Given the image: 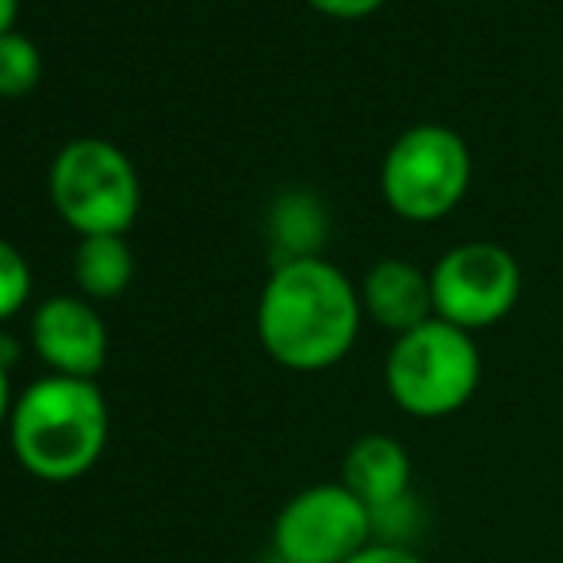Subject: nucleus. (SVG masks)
Here are the masks:
<instances>
[{
	"label": "nucleus",
	"mask_w": 563,
	"mask_h": 563,
	"mask_svg": "<svg viewBox=\"0 0 563 563\" xmlns=\"http://www.w3.org/2000/svg\"><path fill=\"white\" fill-rule=\"evenodd\" d=\"M361 288L327 257L276 261L257 299V341L280 368L327 372L361 334Z\"/></svg>",
	"instance_id": "f257e3e1"
},
{
	"label": "nucleus",
	"mask_w": 563,
	"mask_h": 563,
	"mask_svg": "<svg viewBox=\"0 0 563 563\" xmlns=\"http://www.w3.org/2000/svg\"><path fill=\"white\" fill-rule=\"evenodd\" d=\"M108 399L97 379L43 376L12 402L8 445L27 475L43 483H74L100 464L108 449Z\"/></svg>",
	"instance_id": "f03ea898"
},
{
	"label": "nucleus",
	"mask_w": 563,
	"mask_h": 563,
	"mask_svg": "<svg viewBox=\"0 0 563 563\" xmlns=\"http://www.w3.org/2000/svg\"><path fill=\"white\" fill-rule=\"evenodd\" d=\"M479 345L467 330L445 319H430L410 334H399L384 364V387L391 402L418 422L460 415L479 391Z\"/></svg>",
	"instance_id": "7ed1b4c3"
},
{
	"label": "nucleus",
	"mask_w": 563,
	"mask_h": 563,
	"mask_svg": "<svg viewBox=\"0 0 563 563\" xmlns=\"http://www.w3.org/2000/svg\"><path fill=\"white\" fill-rule=\"evenodd\" d=\"M51 200L81 238L123 234L142 203L131 157L108 139H74L51 165Z\"/></svg>",
	"instance_id": "20e7f679"
},
{
	"label": "nucleus",
	"mask_w": 563,
	"mask_h": 563,
	"mask_svg": "<svg viewBox=\"0 0 563 563\" xmlns=\"http://www.w3.org/2000/svg\"><path fill=\"white\" fill-rule=\"evenodd\" d=\"M472 185V154L452 126L418 123L387 146L379 188L395 216L433 223L464 200Z\"/></svg>",
	"instance_id": "39448f33"
},
{
	"label": "nucleus",
	"mask_w": 563,
	"mask_h": 563,
	"mask_svg": "<svg viewBox=\"0 0 563 563\" xmlns=\"http://www.w3.org/2000/svg\"><path fill=\"white\" fill-rule=\"evenodd\" d=\"M372 541L376 518L341 479L296 490L273 521V552L280 563H349Z\"/></svg>",
	"instance_id": "423d86ee"
},
{
	"label": "nucleus",
	"mask_w": 563,
	"mask_h": 563,
	"mask_svg": "<svg viewBox=\"0 0 563 563\" xmlns=\"http://www.w3.org/2000/svg\"><path fill=\"white\" fill-rule=\"evenodd\" d=\"M430 284L438 319L475 334L518 307L521 265L498 242H460L430 268Z\"/></svg>",
	"instance_id": "0eeeda50"
},
{
	"label": "nucleus",
	"mask_w": 563,
	"mask_h": 563,
	"mask_svg": "<svg viewBox=\"0 0 563 563\" xmlns=\"http://www.w3.org/2000/svg\"><path fill=\"white\" fill-rule=\"evenodd\" d=\"M31 345L51 376L92 379L108 364V327L81 296H51L31 314Z\"/></svg>",
	"instance_id": "6e6552de"
},
{
	"label": "nucleus",
	"mask_w": 563,
	"mask_h": 563,
	"mask_svg": "<svg viewBox=\"0 0 563 563\" xmlns=\"http://www.w3.org/2000/svg\"><path fill=\"white\" fill-rule=\"evenodd\" d=\"M410 479H415L410 452L391 433H364L345 449V460H341V483L368 506L376 529L410 498Z\"/></svg>",
	"instance_id": "1a4fd4ad"
},
{
	"label": "nucleus",
	"mask_w": 563,
	"mask_h": 563,
	"mask_svg": "<svg viewBox=\"0 0 563 563\" xmlns=\"http://www.w3.org/2000/svg\"><path fill=\"white\" fill-rule=\"evenodd\" d=\"M361 307L372 322L391 330L395 338L410 334L422 322L438 319L433 311V284L430 273L399 257H384L364 273L361 284Z\"/></svg>",
	"instance_id": "9d476101"
},
{
	"label": "nucleus",
	"mask_w": 563,
	"mask_h": 563,
	"mask_svg": "<svg viewBox=\"0 0 563 563\" xmlns=\"http://www.w3.org/2000/svg\"><path fill=\"white\" fill-rule=\"evenodd\" d=\"M134 276V257L123 234H89L74 250V280L89 299H115Z\"/></svg>",
	"instance_id": "9b49d317"
},
{
	"label": "nucleus",
	"mask_w": 563,
	"mask_h": 563,
	"mask_svg": "<svg viewBox=\"0 0 563 563\" xmlns=\"http://www.w3.org/2000/svg\"><path fill=\"white\" fill-rule=\"evenodd\" d=\"M322 211L311 196H284L280 203L273 208V234L276 242L284 245V257H314L322 238Z\"/></svg>",
	"instance_id": "f8f14e48"
},
{
	"label": "nucleus",
	"mask_w": 563,
	"mask_h": 563,
	"mask_svg": "<svg viewBox=\"0 0 563 563\" xmlns=\"http://www.w3.org/2000/svg\"><path fill=\"white\" fill-rule=\"evenodd\" d=\"M43 77V54L20 31L0 35V97H23Z\"/></svg>",
	"instance_id": "ddd939ff"
},
{
	"label": "nucleus",
	"mask_w": 563,
	"mask_h": 563,
	"mask_svg": "<svg viewBox=\"0 0 563 563\" xmlns=\"http://www.w3.org/2000/svg\"><path fill=\"white\" fill-rule=\"evenodd\" d=\"M31 299V265L12 242L0 238V322L15 319Z\"/></svg>",
	"instance_id": "4468645a"
},
{
	"label": "nucleus",
	"mask_w": 563,
	"mask_h": 563,
	"mask_svg": "<svg viewBox=\"0 0 563 563\" xmlns=\"http://www.w3.org/2000/svg\"><path fill=\"white\" fill-rule=\"evenodd\" d=\"M349 563H426L418 552H410L407 544H395V541H372L364 552H356Z\"/></svg>",
	"instance_id": "2eb2a0df"
},
{
	"label": "nucleus",
	"mask_w": 563,
	"mask_h": 563,
	"mask_svg": "<svg viewBox=\"0 0 563 563\" xmlns=\"http://www.w3.org/2000/svg\"><path fill=\"white\" fill-rule=\"evenodd\" d=\"M307 4H314L319 12L327 15H341V20H356V15H368L376 12L384 0H307Z\"/></svg>",
	"instance_id": "dca6fc26"
},
{
	"label": "nucleus",
	"mask_w": 563,
	"mask_h": 563,
	"mask_svg": "<svg viewBox=\"0 0 563 563\" xmlns=\"http://www.w3.org/2000/svg\"><path fill=\"white\" fill-rule=\"evenodd\" d=\"M12 384H8V368L0 364V433H8V418H12Z\"/></svg>",
	"instance_id": "f3484780"
},
{
	"label": "nucleus",
	"mask_w": 563,
	"mask_h": 563,
	"mask_svg": "<svg viewBox=\"0 0 563 563\" xmlns=\"http://www.w3.org/2000/svg\"><path fill=\"white\" fill-rule=\"evenodd\" d=\"M15 361H20V345H15V338L12 334H0V364L12 372Z\"/></svg>",
	"instance_id": "a211bd4d"
},
{
	"label": "nucleus",
	"mask_w": 563,
	"mask_h": 563,
	"mask_svg": "<svg viewBox=\"0 0 563 563\" xmlns=\"http://www.w3.org/2000/svg\"><path fill=\"white\" fill-rule=\"evenodd\" d=\"M15 15H20V0H0V35H8V31H15Z\"/></svg>",
	"instance_id": "6ab92c4d"
}]
</instances>
